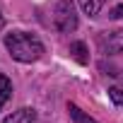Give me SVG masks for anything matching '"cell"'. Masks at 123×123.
<instances>
[{"label":"cell","mask_w":123,"mask_h":123,"mask_svg":"<svg viewBox=\"0 0 123 123\" xmlns=\"http://www.w3.org/2000/svg\"><path fill=\"white\" fill-rule=\"evenodd\" d=\"M101 5H104V0H80V7H82V12H85V15H89V17L99 15Z\"/></svg>","instance_id":"cell-7"},{"label":"cell","mask_w":123,"mask_h":123,"mask_svg":"<svg viewBox=\"0 0 123 123\" xmlns=\"http://www.w3.org/2000/svg\"><path fill=\"white\" fill-rule=\"evenodd\" d=\"M109 17H113V19H118V17H123V5H116L111 12H109Z\"/></svg>","instance_id":"cell-10"},{"label":"cell","mask_w":123,"mask_h":123,"mask_svg":"<svg viewBox=\"0 0 123 123\" xmlns=\"http://www.w3.org/2000/svg\"><path fill=\"white\" fill-rule=\"evenodd\" d=\"M5 46L10 51V55L19 63H34L43 55V43L39 41V36L27 34V31H12L5 36Z\"/></svg>","instance_id":"cell-1"},{"label":"cell","mask_w":123,"mask_h":123,"mask_svg":"<svg viewBox=\"0 0 123 123\" xmlns=\"http://www.w3.org/2000/svg\"><path fill=\"white\" fill-rule=\"evenodd\" d=\"M53 24H55L58 31H63V34H70V31L77 29V12H75L73 0H58L55 3Z\"/></svg>","instance_id":"cell-2"},{"label":"cell","mask_w":123,"mask_h":123,"mask_svg":"<svg viewBox=\"0 0 123 123\" xmlns=\"http://www.w3.org/2000/svg\"><path fill=\"white\" fill-rule=\"evenodd\" d=\"M109 97H111V101H113V104L123 106V89H121V87H113V89H109Z\"/></svg>","instance_id":"cell-9"},{"label":"cell","mask_w":123,"mask_h":123,"mask_svg":"<svg viewBox=\"0 0 123 123\" xmlns=\"http://www.w3.org/2000/svg\"><path fill=\"white\" fill-rule=\"evenodd\" d=\"M5 27V17H3V12H0V29Z\"/></svg>","instance_id":"cell-11"},{"label":"cell","mask_w":123,"mask_h":123,"mask_svg":"<svg viewBox=\"0 0 123 123\" xmlns=\"http://www.w3.org/2000/svg\"><path fill=\"white\" fill-rule=\"evenodd\" d=\"M3 123H36V111H34V109H19V111H12Z\"/></svg>","instance_id":"cell-4"},{"label":"cell","mask_w":123,"mask_h":123,"mask_svg":"<svg viewBox=\"0 0 123 123\" xmlns=\"http://www.w3.org/2000/svg\"><path fill=\"white\" fill-rule=\"evenodd\" d=\"M12 97V82L5 77V75H0V109L5 106V101Z\"/></svg>","instance_id":"cell-8"},{"label":"cell","mask_w":123,"mask_h":123,"mask_svg":"<svg viewBox=\"0 0 123 123\" xmlns=\"http://www.w3.org/2000/svg\"><path fill=\"white\" fill-rule=\"evenodd\" d=\"M70 53H73V58L77 60V63H89V55H87V46L82 43V41H75V43H70Z\"/></svg>","instance_id":"cell-6"},{"label":"cell","mask_w":123,"mask_h":123,"mask_svg":"<svg viewBox=\"0 0 123 123\" xmlns=\"http://www.w3.org/2000/svg\"><path fill=\"white\" fill-rule=\"evenodd\" d=\"M99 46H101V51L109 53V55H118V53H123V29L101 34V36H99Z\"/></svg>","instance_id":"cell-3"},{"label":"cell","mask_w":123,"mask_h":123,"mask_svg":"<svg viewBox=\"0 0 123 123\" xmlns=\"http://www.w3.org/2000/svg\"><path fill=\"white\" fill-rule=\"evenodd\" d=\"M68 113H70V118H73V123H99V121H94L92 116H87L77 104H68Z\"/></svg>","instance_id":"cell-5"}]
</instances>
